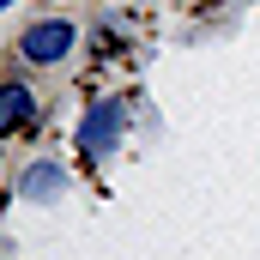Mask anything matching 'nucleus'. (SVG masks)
<instances>
[{"mask_svg":"<svg viewBox=\"0 0 260 260\" xmlns=\"http://www.w3.org/2000/svg\"><path fill=\"white\" fill-rule=\"evenodd\" d=\"M121 133H127V103L121 97H97L85 115H79V151L85 157H109L115 145H121Z\"/></svg>","mask_w":260,"mask_h":260,"instance_id":"f257e3e1","label":"nucleus"},{"mask_svg":"<svg viewBox=\"0 0 260 260\" xmlns=\"http://www.w3.org/2000/svg\"><path fill=\"white\" fill-rule=\"evenodd\" d=\"M73 43H79V30H73L67 18H37V24L18 37V55H24L30 67H55V61L73 55Z\"/></svg>","mask_w":260,"mask_h":260,"instance_id":"f03ea898","label":"nucleus"},{"mask_svg":"<svg viewBox=\"0 0 260 260\" xmlns=\"http://www.w3.org/2000/svg\"><path fill=\"white\" fill-rule=\"evenodd\" d=\"M30 121H37V91H30V85H18V79H12V85H0V139H6V133H18V127H30Z\"/></svg>","mask_w":260,"mask_h":260,"instance_id":"7ed1b4c3","label":"nucleus"},{"mask_svg":"<svg viewBox=\"0 0 260 260\" xmlns=\"http://www.w3.org/2000/svg\"><path fill=\"white\" fill-rule=\"evenodd\" d=\"M18 194H24V200H37V206L61 200V194H67V170H61V164H49V157H43V164H30V170L18 176Z\"/></svg>","mask_w":260,"mask_h":260,"instance_id":"20e7f679","label":"nucleus"},{"mask_svg":"<svg viewBox=\"0 0 260 260\" xmlns=\"http://www.w3.org/2000/svg\"><path fill=\"white\" fill-rule=\"evenodd\" d=\"M182 6H206V0H182Z\"/></svg>","mask_w":260,"mask_h":260,"instance_id":"39448f33","label":"nucleus"},{"mask_svg":"<svg viewBox=\"0 0 260 260\" xmlns=\"http://www.w3.org/2000/svg\"><path fill=\"white\" fill-rule=\"evenodd\" d=\"M6 6H12V0H0V12H6Z\"/></svg>","mask_w":260,"mask_h":260,"instance_id":"423d86ee","label":"nucleus"}]
</instances>
